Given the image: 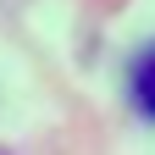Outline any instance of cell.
<instances>
[{
  "label": "cell",
  "mask_w": 155,
  "mask_h": 155,
  "mask_svg": "<svg viewBox=\"0 0 155 155\" xmlns=\"http://www.w3.org/2000/svg\"><path fill=\"white\" fill-rule=\"evenodd\" d=\"M127 83H133V105H139L150 122H155V45L139 55V61H133V78H127Z\"/></svg>",
  "instance_id": "6da1fadb"
}]
</instances>
